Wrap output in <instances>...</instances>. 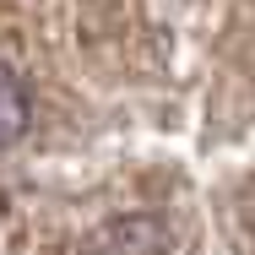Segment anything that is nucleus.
<instances>
[{
	"mask_svg": "<svg viewBox=\"0 0 255 255\" xmlns=\"http://www.w3.org/2000/svg\"><path fill=\"white\" fill-rule=\"evenodd\" d=\"M27 120H33V103H27V87L0 65V147L22 141L27 136Z\"/></svg>",
	"mask_w": 255,
	"mask_h": 255,
	"instance_id": "f257e3e1",
	"label": "nucleus"
}]
</instances>
